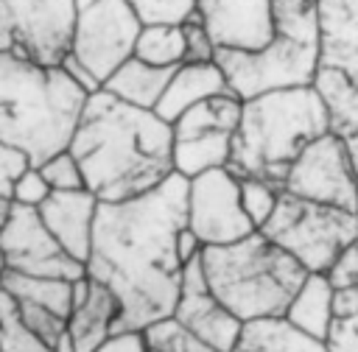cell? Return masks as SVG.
I'll use <instances>...</instances> for the list:
<instances>
[{
	"instance_id": "1",
	"label": "cell",
	"mask_w": 358,
	"mask_h": 352,
	"mask_svg": "<svg viewBox=\"0 0 358 352\" xmlns=\"http://www.w3.org/2000/svg\"><path fill=\"white\" fill-rule=\"evenodd\" d=\"M187 187L190 182L173 173L140 198L98 207L84 268L120 305L115 332L145 330L173 316L185 274L176 237L187 226Z\"/></svg>"
},
{
	"instance_id": "2",
	"label": "cell",
	"mask_w": 358,
	"mask_h": 352,
	"mask_svg": "<svg viewBox=\"0 0 358 352\" xmlns=\"http://www.w3.org/2000/svg\"><path fill=\"white\" fill-rule=\"evenodd\" d=\"M70 151L101 204L140 198L176 173L173 126L103 89L87 98Z\"/></svg>"
},
{
	"instance_id": "3",
	"label": "cell",
	"mask_w": 358,
	"mask_h": 352,
	"mask_svg": "<svg viewBox=\"0 0 358 352\" xmlns=\"http://www.w3.org/2000/svg\"><path fill=\"white\" fill-rule=\"evenodd\" d=\"M87 98L62 67L0 53V142L34 168L70 148Z\"/></svg>"
},
{
	"instance_id": "4",
	"label": "cell",
	"mask_w": 358,
	"mask_h": 352,
	"mask_svg": "<svg viewBox=\"0 0 358 352\" xmlns=\"http://www.w3.org/2000/svg\"><path fill=\"white\" fill-rule=\"evenodd\" d=\"M327 131V109L313 87L280 89L243 101L229 170L238 179H263L282 190L299 154Z\"/></svg>"
},
{
	"instance_id": "5",
	"label": "cell",
	"mask_w": 358,
	"mask_h": 352,
	"mask_svg": "<svg viewBox=\"0 0 358 352\" xmlns=\"http://www.w3.org/2000/svg\"><path fill=\"white\" fill-rule=\"evenodd\" d=\"M201 268L210 291L243 324L285 318L291 299L308 279V271L263 232L229 246H207Z\"/></svg>"
},
{
	"instance_id": "6",
	"label": "cell",
	"mask_w": 358,
	"mask_h": 352,
	"mask_svg": "<svg viewBox=\"0 0 358 352\" xmlns=\"http://www.w3.org/2000/svg\"><path fill=\"white\" fill-rule=\"evenodd\" d=\"M260 232L308 274H327L336 257L358 237V215L280 193L277 210Z\"/></svg>"
},
{
	"instance_id": "7",
	"label": "cell",
	"mask_w": 358,
	"mask_h": 352,
	"mask_svg": "<svg viewBox=\"0 0 358 352\" xmlns=\"http://www.w3.org/2000/svg\"><path fill=\"white\" fill-rule=\"evenodd\" d=\"M218 67L227 75L229 89L241 101H252L280 89L313 87L322 67L319 47L274 34L263 50H218Z\"/></svg>"
},
{
	"instance_id": "8",
	"label": "cell",
	"mask_w": 358,
	"mask_h": 352,
	"mask_svg": "<svg viewBox=\"0 0 358 352\" xmlns=\"http://www.w3.org/2000/svg\"><path fill=\"white\" fill-rule=\"evenodd\" d=\"M76 0H0V53L62 67L73 47Z\"/></svg>"
},
{
	"instance_id": "9",
	"label": "cell",
	"mask_w": 358,
	"mask_h": 352,
	"mask_svg": "<svg viewBox=\"0 0 358 352\" xmlns=\"http://www.w3.org/2000/svg\"><path fill=\"white\" fill-rule=\"evenodd\" d=\"M243 101L235 92L207 98L173 123V168L185 179L229 168Z\"/></svg>"
},
{
	"instance_id": "10",
	"label": "cell",
	"mask_w": 358,
	"mask_h": 352,
	"mask_svg": "<svg viewBox=\"0 0 358 352\" xmlns=\"http://www.w3.org/2000/svg\"><path fill=\"white\" fill-rule=\"evenodd\" d=\"M143 20L129 0H76L73 47L76 56L103 87V81L134 56Z\"/></svg>"
},
{
	"instance_id": "11",
	"label": "cell",
	"mask_w": 358,
	"mask_h": 352,
	"mask_svg": "<svg viewBox=\"0 0 358 352\" xmlns=\"http://www.w3.org/2000/svg\"><path fill=\"white\" fill-rule=\"evenodd\" d=\"M187 229L207 246H229L255 235L241 201V179L229 168L187 179Z\"/></svg>"
},
{
	"instance_id": "12",
	"label": "cell",
	"mask_w": 358,
	"mask_h": 352,
	"mask_svg": "<svg viewBox=\"0 0 358 352\" xmlns=\"http://www.w3.org/2000/svg\"><path fill=\"white\" fill-rule=\"evenodd\" d=\"M282 193L355 212L358 210V173L350 162L347 145L330 131L313 140L299 154V159L291 165L282 182Z\"/></svg>"
},
{
	"instance_id": "13",
	"label": "cell",
	"mask_w": 358,
	"mask_h": 352,
	"mask_svg": "<svg viewBox=\"0 0 358 352\" xmlns=\"http://www.w3.org/2000/svg\"><path fill=\"white\" fill-rule=\"evenodd\" d=\"M0 249L6 254L8 271L25 277H45V279H81L87 277L84 263L70 257L64 246L50 235L39 210L14 204L6 229L0 232Z\"/></svg>"
},
{
	"instance_id": "14",
	"label": "cell",
	"mask_w": 358,
	"mask_h": 352,
	"mask_svg": "<svg viewBox=\"0 0 358 352\" xmlns=\"http://www.w3.org/2000/svg\"><path fill=\"white\" fill-rule=\"evenodd\" d=\"M173 318L193 332L196 338H201L204 344L215 346L218 352H232L241 332H243V321H238L221 302L218 296L210 291L204 268H201V257L185 265L182 274V293L173 310Z\"/></svg>"
},
{
	"instance_id": "15",
	"label": "cell",
	"mask_w": 358,
	"mask_h": 352,
	"mask_svg": "<svg viewBox=\"0 0 358 352\" xmlns=\"http://www.w3.org/2000/svg\"><path fill=\"white\" fill-rule=\"evenodd\" d=\"M196 14L218 50H263L274 39L271 0H196Z\"/></svg>"
},
{
	"instance_id": "16",
	"label": "cell",
	"mask_w": 358,
	"mask_h": 352,
	"mask_svg": "<svg viewBox=\"0 0 358 352\" xmlns=\"http://www.w3.org/2000/svg\"><path fill=\"white\" fill-rule=\"evenodd\" d=\"M101 201L90 190H73V193H50L48 201L39 207V215L50 235L64 246L70 257L87 265L90 249H92V232L98 218Z\"/></svg>"
},
{
	"instance_id": "17",
	"label": "cell",
	"mask_w": 358,
	"mask_h": 352,
	"mask_svg": "<svg viewBox=\"0 0 358 352\" xmlns=\"http://www.w3.org/2000/svg\"><path fill=\"white\" fill-rule=\"evenodd\" d=\"M120 318V305L101 282L81 277L73 282V316L67 332L76 352H98L103 341L112 338Z\"/></svg>"
},
{
	"instance_id": "18",
	"label": "cell",
	"mask_w": 358,
	"mask_h": 352,
	"mask_svg": "<svg viewBox=\"0 0 358 352\" xmlns=\"http://www.w3.org/2000/svg\"><path fill=\"white\" fill-rule=\"evenodd\" d=\"M319 61L358 81V0H316Z\"/></svg>"
},
{
	"instance_id": "19",
	"label": "cell",
	"mask_w": 358,
	"mask_h": 352,
	"mask_svg": "<svg viewBox=\"0 0 358 352\" xmlns=\"http://www.w3.org/2000/svg\"><path fill=\"white\" fill-rule=\"evenodd\" d=\"M232 92L227 84L224 70L218 67V61H204V64H182L176 67V73L171 75V84L162 95V101L157 103V115L165 123H176L187 109H193L196 103Z\"/></svg>"
},
{
	"instance_id": "20",
	"label": "cell",
	"mask_w": 358,
	"mask_h": 352,
	"mask_svg": "<svg viewBox=\"0 0 358 352\" xmlns=\"http://www.w3.org/2000/svg\"><path fill=\"white\" fill-rule=\"evenodd\" d=\"M333 293H336V288L330 285L327 274H308V279L302 282V288L296 291V296L291 299V305L285 310V321L294 330H299L302 335L324 344V338L336 321Z\"/></svg>"
},
{
	"instance_id": "21",
	"label": "cell",
	"mask_w": 358,
	"mask_h": 352,
	"mask_svg": "<svg viewBox=\"0 0 358 352\" xmlns=\"http://www.w3.org/2000/svg\"><path fill=\"white\" fill-rule=\"evenodd\" d=\"M313 89L319 92L327 109L330 134H336L344 145L355 142L358 140V81L341 70L319 67Z\"/></svg>"
},
{
	"instance_id": "22",
	"label": "cell",
	"mask_w": 358,
	"mask_h": 352,
	"mask_svg": "<svg viewBox=\"0 0 358 352\" xmlns=\"http://www.w3.org/2000/svg\"><path fill=\"white\" fill-rule=\"evenodd\" d=\"M176 70H165V67H154L140 61L137 56H131L129 61H123L106 81H103V92L115 95L123 103L140 106V109H157V103L162 101L171 75Z\"/></svg>"
},
{
	"instance_id": "23",
	"label": "cell",
	"mask_w": 358,
	"mask_h": 352,
	"mask_svg": "<svg viewBox=\"0 0 358 352\" xmlns=\"http://www.w3.org/2000/svg\"><path fill=\"white\" fill-rule=\"evenodd\" d=\"M6 293L17 305L48 310L64 321H70L73 316V282L70 279H45V277H25V274L8 271Z\"/></svg>"
},
{
	"instance_id": "24",
	"label": "cell",
	"mask_w": 358,
	"mask_h": 352,
	"mask_svg": "<svg viewBox=\"0 0 358 352\" xmlns=\"http://www.w3.org/2000/svg\"><path fill=\"white\" fill-rule=\"evenodd\" d=\"M232 352H327L322 341H313L294 330L285 318L243 324V332Z\"/></svg>"
},
{
	"instance_id": "25",
	"label": "cell",
	"mask_w": 358,
	"mask_h": 352,
	"mask_svg": "<svg viewBox=\"0 0 358 352\" xmlns=\"http://www.w3.org/2000/svg\"><path fill=\"white\" fill-rule=\"evenodd\" d=\"M185 28L173 25V22H154V25H143L140 39L134 45V56L145 64L154 67H165V70H176L185 64Z\"/></svg>"
},
{
	"instance_id": "26",
	"label": "cell",
	"mask_w": 358,
	"mask_h": 352,
	"mask_svg": "<svg viewBox=\"0 0 358 352\" xmlns=\"http://www.w3.org/2000/svg\"><path fill=\"white\" fill-rule=\"evenodd\" d=\"M274 34L319 47V6L316 0H271Z\"/></svg>"
},
{
	"instance_id": "27",
	"label": "cell",
	"mask_w": 358,
	"mask_h": 352,
	"mask_svg": "<svg viewBox=\"0 0 358 352\" xmlns=\"http://www.w3.org/2000/svg\"><path fill=\"white\" fill-rule=\"evenodd\" d=\"M0 352H53L22 324L17 302L6 291L0 293Z\"/></svg>"
},
{
	"instance_id": "28",
	"label": "cell",
	"mask_w": 358,
	"mask_h": 352,
	"mask_svg": "<svg viewBox=\"0 0 358 352\" xmlns=\"http://www.w3.org/2000/svg\"><path fill=\"white\" fill-rule=\"evenodd\" d=\"M143 338H145L148 352H218L215 346H210L201 338H196L193 332H187L173 316L148 324L143 330Z\"/></svg>"
},
{
	"instance_id": "29",
	"label": "cell",
	"mask_w": 358,
	"mask_h": 352,
	"mask_svg": "<svg viewBox=\"0 0 358 352\" xmlns=\"http://www.w3.org/2000/svg\"><path fill=\"white\" fill-rule=\"evenodd\" d=\"M280 193H282L280 187H274L263 179H241V201H243V210H246V215H249V221L255 223L257 232L274 215Z\"/></svg>"
},
{
	"instance_id": "30",
	"label": "cell",
	"mask_w": 358,
	"mask_h": 352,
	"mask_svg": "<svg viewBox=\"0 0 358 352\" xmlns=\"http://www.w3.org/2000/svg\"><path fill=\"white\" fill-rule=\"evenodd\" d=\"M45 182L50 184L53 193H73V190H87L84 184V173H81V165L78 159L73 156V151H62L56 156H50L48 162L39 165Z\"/></svg>"
},
{
	"instance_id": "31",
	"label": "cell",
	"mask_w": 358,
	"mask_h": 352,
	"mask_svg": "<svg viewBox=\"0 0 358 352\" xmlns=\"http://www.w3.org/2000/svg\"><path fill=\"white\" fill-rule=\"evenodd\" d=\"M129 3L134 6V11L145 25H154V22L182 25L196 11V0H129Z\"/></svg>"
},
{
	"instance_id": "32",
	"label": "cell",
	"mask_w": 358,
	"mask_h": 352,
	"mask_svg": "<svg viewBox=\"0 0 358 352\" xmlns=\"http://www.w3.org/2000/svg\"><path fill=\"white\" fill-rule=\"evenodd\" d=\"M182 28H185V45H187V50H185V64L215 61L218 47H215V42L210 39V34H207V28L201 25V17H199L196 11L182 22Z\"/></svg>"
},
{
	"instance_id": "33",
	"label": "cell",
	"mask_w": 358,
	"mask_h": 352,
	"mask_svg": "<svg viewBox=\"0 0 358 352\" xmlns=\"http://www.w3.org/2000/svg\"><path fill=\"white\" fill-rule=\"evenodd\" d=\"M50 193H53V190H50V184L45 182L42 170H39V168H28V170L14 182L11 201L20 204V207H34V210H39V207L48 201Z\"/></svg>"
},
{
	"instance_id": "34",
	"label": "cell",
	"mask_w": 358,
	"mask_h": 352,
	"mask_svg": "<svg viewBox=\"0 0 358 352\" xmlns=\"http://www.w3.org/2000/svg\"><path fill=\"white\" fill-rule=\"evenodd\" d=\"M28 168H34V165H31V159H28L22 151H17V148L0 142V196H8V198H11L14 182H17Z\"/></svg>"
},
{
	"instance_id": "35",
	"label": "cell",
	"mask_w": 358,
	"mask_h": 352,
	"mask_svg": "<svg viewBox=\"0 0 358 352\" xmlns=\"http://www.w3.org/2000/svg\"><path fill=\"white\" fill-rule=\"evenodd\" d=\"M327 279L333 288H350L358 285V237L336 257V263L327 271Z\"/></svg>"
},
{
	"instance_id": "36",
	"label": "cell",
	"mask_w": 358,
	"mask_h": 352,
	"mask_svg": "<svg viewBox=\"0 0 358 352\" xmlns=\"http://www.w3.org/2000/svg\"><path fill=\"white\" fill-rule=\"evenodd\" d=\"M324 349L327 352H358V316L336 318L324 338Z\"/></svg>"
},
{
	"instance_id": "37",
	"label": "cell",
	"mask_w": 358,
	"mask_h": 352,
	"mask_svg": "<svg viewBox=\"0 0 358 352\" xmlns=\"http://www.w3.org/2000/svg\"><path fill=\"white\" fill-rule=\"evenodd\" d=\"M62 70H64V73L70 75V81H73L76 87H81L87 95H95V92H101V89H103V87H101V81H98V78H95V75H92V73H90V70H87L76 56H67V59L62 61Z\"/></svg>"
},
{
	"instance_id": "38",
	"label": "cell",
	"mask_w": 358,
	"mask_h": 352,
	"mask_svg": "<svg viewBox=\"0 0 358 352\" xmlns=\"http://www.w3.org/2000/svg\"><path fill=\"white\" fill-rule=\"evenodd\" d=\"M98 352H148V346L143 330H129V332H112V338L103 341Z\"/></svg>"
},
{
	"instance_id": "39",
	"label": "cell",
	"mask_w": 358,
	"mask_h": 352,
	"mask_svg": "<svg viewBox=\"0 0 358 352\" xmlns=\"http://www.w3.org/2000/svg\"><path fill=\"white\" fill-rule=\"evenodd\" d=\"M333 310H336V318H352V316H358V285L336 288V293H333Z\"/></svg>"
},
{
	"instance_id": "40",
	"label": "cell",
	"mask_w": 358,
	"mask_h": 352,
	"mask_svg": "<svg viewBox=\"0 0 358 352\" xmlns=\"http://www.w3.org/2000/svg\"><path fill=\"white\" fill-rule=\"evenodd\" d=\"M201 251H204V243L185 226L182 232H179V237H176V254H179V260H182V265H187V263H193V260H199L201 257Z\"/></svg>"
},
{
	"instance_id": "41",
	"label": "cell",
	"mask_w": 358,
	"mask_h": 352,
	"mask_svg": "<svg viewBox=\"0 0 358 352\" xmlns=\"http://www.w3.org/2000/svg\"><path fill=\"white\" fill-rule=\"evenodd\" d=\"M11 210H14V201L8 196H0V232L6 229V223L11 218Z\"/></svg>"
},
{
	"instance_id": "42",
	"label": "cell",
	"mask_w": 358,
	"mask_h": 352,
	"mask_svg": "<svg viewBox=\"0 0 358 352\" xmlns=\"http://www.w3.org/2000/svg\"><path fill=\"white\" fill-rule=\"evenodd\" d=\"M6 277H8V263H6V254L0 249V293L6 291Z\"/></svg>"
},
{
	"instance_id": "43",
	"label": "cell",
	"mask_w": 358,
	"mask_h": 352,
	"mask_svg": "<svg viewBox=\"0 0 358 352\" xmlns=\"http://www.w3.org/2000/svg\"><path fill=\"white\" fill-rule=\"evenodd\" d=\"M355 215H358V210H355Z\"/></svg>"
}]
</instances>
